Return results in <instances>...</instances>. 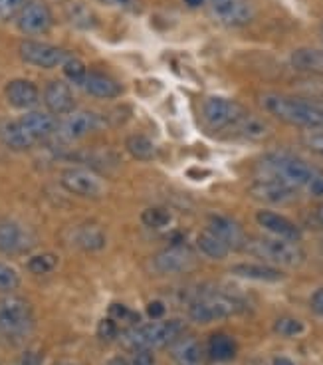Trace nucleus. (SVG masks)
Listing matches in <instances>:
<instances>
[{"label": "nucleus", "mask_w": 323, "mask_h": 365, "mask_svg": "<svg viewBox=\"0 0 323 365\" xmlns=\"http://www.w3.org/2000/svg\"><path fill=\"white\" fill-rule=\"evenodd\" d=\"M58 129V121L50 111H28L26 115L2 123L0 139L2 143L14 151H26L50 135H54Z\"/></svg>", "instance_id": "obj_1"}, {"label": "nucleus", "mask_w": 323, "mask_h": 365, "mask_svg": "<svg viewBox=\"0 0 323 365\" xmlns=\"http://www.w3.org/2000/svg\"><path fill=\"white\" fill-rule=\"evenodd\" d=\"M262 108L287 125L307 129L323 128V103L319 101L282 96V93H264L260 98Z\"/></svg>", "instance_id": "obj_2"}, {"label": "nucleus", "mask_w": 323, "mask_h": 365, "mask_svg": "<svg viewBox=\"0 0 323 365\" xmlns=\"http://www.w3.org/2000/svg\"><path fill=\"white\" fill-rule=\"evenodd\" d=\"M185 331L183 319H166V322H151L143 326H133L120 336L121 344L131 349H157L171 346Z\"/></svg>", "instance_id": "obj_3"}, {"label": "nucleus", "mask_w": 323, "mask_h": 365, "mask_svg": "<svg viewBox=\"0 0 323 365\" xmlns=\"http://www.w3.org/2000/svg\"><path fill=\"white\" fill-rule=\"evenodd\" d=\"M262 171L264 177H272L282 181L292 189H300V187H307V182L314 177V169L312 165L305 163L304 159L290 153H274L268 155L262 163Z\"/></svg>", "instance_id": "obj_4"}, {"label": "nucleus", "mask_w": 323, "mask_h": 365, "mask_svg": "<svg viewBox=\"0 0 323 365\" xmlns=\"http://www.w3.org/2000/svg\"><path fill=\"white\" fill-rule=\"evenodd\" d=\"M246 250L266 262L277 266H300L304 262V250L292 240L284 238H254L246 240Z\"/></svg>", "instance_id": "obj_5"}, {"label": "nucleus", "mask_w": 323, "mask_h": 365, "mask_svg": "<svg viewBox=\"0 0 323 365\" xmlns=\"http://www.w3.org/2000/svg\"><path fill=\"white\" fill-rule=\"evenodd\" d=\"M34 328L32 304L20 296L0 298V331L9 338H24Z\"/></svg>", "instance_id": "obj_6"}, {"label": "nucleus", "mask_w": 323, "mask_h": 365, "mask_svg": "<svg viewBox=\"0 0 323 365\" xmlns=\"http://www.w3.org/2000/svg\"><path fill=\"white\" fill-rule=\"evenodd\" d=\"M240 312V304L226 294L208 292L196 296L189 306V316L198 324H208L214 319H224Z\"/></svg>", "instance_id": "obj_7"}, {"label": "nucleus", "mask_w": 323, "mask_h": 365, "mask_svg": "<svg viewBox=\"0 0 323 365\" xmlns=\"http://www.w3.org/2000/svg\"><path fill=\"white\" fill-rule=\"evenodd\" d=\"M244 115H246V110L240 103L226 100V98H208L203 106V118L206 125L218 131L232 129Z\"/></svg>", "instance_id": "obj_8"}, {"label": "nucleus", "mask_w": 323, "mask_h": 365, "mask_svg": "<svg viewBox=\"0 0 323 365\" xmlns=\"http://www.w3.org/2000/svg\"><path fill=\"white\" fill-rule=\"evenodd\" d=\"M60 182L65 191L78 195V197H85V199H97L105 191V182L102 177L90 169H82V167L65 169L60 177Z\"/></svg>", "instance_id": "obj_9"}, {"label": "nucleus", "mask_w": 323, "mask_h": 365, "mask_svg": "<svg viewBox=\"0 0 323 365\" xmlns=\"http://www.w3.org/2000/svg\"><path fill=\"white\" fill-rule=\"evenodd\" d=\"M103 125H105V119L95 111H72V113H68V118L62 123H58L55 133L62 141L70 143V141H78V139L102 129Z\"/></svg>", "instance_id": "obj_10"}, {"label": "nucleus", "mask_w": 323, "mask_h": 365, "mask_svg": "<svg viewBox=\"0 0 323 365\" xmlns=\"http://www.w3.org/2000/svg\"><path fill=\"white\" fill-rule=\"evenodd\" d=\"M151 264H153V270L159 274H181L194 268L196 258L193 250H189L185 245H173L153 256Z\"/></svg>", "instance_id": "obj_11"}, {"label": "nucleus", "mask_w": 323, "mask_h": 365, "mask_svg": "<svg viewBox=\"0 0 323 365\" xmlns=\"http://www.w3.org/2000/svg\"><path fill=\"white\" fill-rule=\"evenodd\" d=\"M68 52L58 48V46L44 44V42H36V40H24L20 44V58L28 62V64L38 66V68H58L65 62Z\"/></svg>", "instance_id": "obj_12"}, {"label": "nucleus", "mask_w": 323, "mask_h": 365, "mask_svg": "<svg viewBox=\"0 0 323 365\" xmlns=\"http://www.w3.org/2000/svg\"><path fill=\"white\" fill-rule=\"evenodd\" d=\"M16 26H18L20 32H24L28 36L46 34L48 30L52 28V12L48 9L46 2L30 0L26 4V9L18 14Z\"/></svg>", "instance_id": "obj_13"}, {"label": "nucleus", "mask_w": 323, "mask_h": 365, "mask_svg": "<svg viewBox=\"0 0 323 365\" xmlns=\"http://www.w3.org/2000/svg\"><path fill=\"white\" fill-rule=\"evenodd\" d=\"M248 192L252 199L266 202V205H287L296 197V189L287 187L277 179H272V177H262L258 181H254L250 185Z\"/></svg>", "instance_id": "obj_14"}, {"label": "nucleus", "mask_w": 323, "mask_h": 365, "mask_svg": "<svg viewBox=\"0 0 323 365\" xmlns=\"http://www.w3.org/2000/svg\"><path fill=\"white\" fill-rule=\"evenodd\" d=\"M169 351L176 365H206L208 361V354L203 341L185 331L169 346Z\"/></svg>", "instance_id": "obj_15"}, {"label": "nucleus", "mask_w": 323, "mask_h": 365, "mask_svg": "<svg viewBox=\"0 0 323 365\" xmlns=\"http://www.w3.org/2000/svg\"><path fill=\"white\" fill-rule=\"evenodd\" d=\"M216 19L226 26H246L254 19V9L248 0H208Z\"/></svg>", "instance_id": "obj_16"}, {"label": "nucleus", "mask_w": 323, "mask_h": 365, "mask_svg": "<svg viewBox=\"0 0 323 365\" xmlns=\"http://www.w3.org/2000/svg\"><path fill=\"white\" fill-rule=\"evenodd\" d=\"M44 103H46L48 111L52 115H68V113H72L75 108L72 88L65 82L52 80L46 86V90H44Z\"/></svg>", "instance_id": "obj_17"}, {"label": "nucleus", "mask_w": 323, "mask_h": 365, "mask_svg": "<svg viewBox=\"0 0 323 365\" xmlns=\"http://www.w3.org/2000/svg\"><path fill=\"white\" fill-rule=\"evenodd\" d=\"M208 232H213L214 237L221 238L228 248H240L246 245V235H244L240 225L231 217H224V215H213L208 219Z\"/></svg>", "instance_id": "obj_18"}, {"label": "nucleus", "mask_w": 323, "mask_h": 365, "mask_svg": "<svg viewBox=\"0 0 323 365\" xmlns=\"http://www.w3.org/2000/svg\"><path fill=\"white\" fill-rule=\"evenodd\" d=\"M256 222L276 238H284V240H292V242H297L302 238L300 228L292 220H287L286 217L277 215L274 210H258Z\"/></svg>", "instance_id": "obj_19"}, {"label": "nucleus", "mask_w": 323, "mask_h": 365, "mask_svg": "<svg viewBox=\"0 0 323 365\" xmlns=\"http://www.w3.org/2000/svg\"><path fill=\"white\" fill-rule=\"evenodd\" d=\"M4 96L10 106L16 110H32V108H36L38 100H40L38 88L28 80H12L6 83Z\"/></svg>", "instance_id": "obj_20"}, {"label": "nucleus", "mask_w": 323, "mask_h": 365, "mask_svg": "<svg viewBox=\"0 0 323 365\" xmlns=\"http://www.w3.org/2000/svg\"><path fill=\"white\" fill-rule=\"evenodd\" d=\"M30 248V238L24 228L14 220H0V252L18 255Z\"/></svg>", "instance_id": "obj_21"}, {"label": "nucleus", "mask_w": 323, "mask_h": 365, "mask_svg": "<svg viewBox=\"0 0 323 365\" xmlns=\"http://www.w3.org/2000/svg\"><path fill=\"white\" fill-rule=\"evenodd\" d=\"M82 88L93 98H100V100H113L121 93V86L110 76H103V73L88 72L85 80H83Z\"/></svg>", "instance_id": "obj_22"}, {"label": "nucleus", "mask_w": 323, "mask_h": 365, "mask_svg": "<svg viewBox=\"0 0 323 365\" xmlns=\"http://www.w3.org/2000/svg\"><path fill=\"white\" fill-rule=\"evenodd\" d=\"M231 272L244 280H258V282H280L286 278V274L280 268L268 264H238L232 266Z\"/></svg>", "instance_id": "obj_23"}, {"label": "nucleus", "mask_w": 323, "mask_h": 365, "mask_svg": "<svg viewBox=\"0 0 323 365\" xmlns=\"http://www.w3.org/2000/svg\"><path fill=\"white\" fill-rule=\"evenodd\" d=\"M236 351H238L236 341L226 334H213L208 338L206 354H208V359H213V361H218V364L232 361L236 357Z\"/></svg>", "instance_id": "obj_24"}, {"label": "nucleus", "mask_w": 323, "mask_h": 365, "mask_svg": "<svg viewBox=\"0 0 323 365\" xmlns=\"http://www.w3.org/2000/svg\"><path fill=\"white\" fill-rule=\"evenodd\" d=\"M234 133H238L244 139H250V141H262L266 139L272 133V128L268 125V121H264L262 118H256V115H250L246 113L244 118L238 119V123L232 128Z\"/></svg>", "instance_id": "obj_25"}, {"label": "nucleus", "mask_w": 323, "mask_h": 365, "mask_svg": "<svg viewBox=\"0 0 323 365\" xmlns=\"http://www.w3.org/2000/svg\"><path fill=\"white\" fill-rule=\"evenodd\" d=\"M105 232L95 225H82L74 230L75 247L82 250H102L105 247Z\"/></svg>", "instance_id": "obj_26"}, {"label": "nucleus", "mask_w": 323, "mask_h": 365, "mask_svg": "<svg viewBox=\"0 0 323 365\" xmlns=\"http://www.w3.org/2000/svg\"><path fill=\"white\" fill-rule=\"evenodd\" d=\"M292 64L302 72L323 73V52L315 48H302L292 54Z\"/></svg>", "instance_id": "obj_27"}, {"label": "nucleus", "mask_w": 323, "mask_h": 365, "mask_svg": "<svg viewBox=\"0 0 323 365\" xmlns=\"http://www.w3.org/2000/svg\"><path fill=\"white\" fill-rule=\"evenodd\" d=\"M196 247L198 250L203 252L204 256H208V258H213V260H222V258H226L228 252H231V248L226 247L224 242H222L221 238H216L213 232H201L198 237H196Z\"/></svg>", "instance_id": "obj_28"}, {"label": "nucleus", "mask_w": 323, "mask_h": 365, "mask_svg": "<svg viewBox=\"0 0 323 365\" xmlns=\"http://www.w3.org/2000/svg\"><path fill=\"white\" fill-rule=\"evenodd\" d=\"M125 149L129 151L131 157H135L139 161H151L155 157V145H153V141L147 135H141V133L127 137Z\"/></svg>", "instance_id": "obj_29"}, {"label": "nucleus", "mask_w": 323, "mask_h": 365, "mask_svg": "<svg viewBox=\"0 0 323 365\" xmlns=\"http://www.w3.org/2000/svg\"><path fill=\"white\" fill-rule=\"evenodd\" d=\"M55 266H58V256L50 255V252L32 256V258L28 260V270L32 274H36V276L52 272Z\"/></svg>", "instance_id": "obj_30"}, {"label": "nucleus", "mask_w": 323, "mask_h": 365, "mask_svg": "<svg viewBox=\"0 0 323 365\" xmlns=\"http://www.w3.org/2000/svg\"><path fill=\"white\" fill-rule=\"evenodd\" d=\"M62 68H64L65 78H68L72 83H75V86H80V88H82L83 80H85V76H88V68H85L78 58H74V56H68V58H65V62L62 64Z\"/></svg>", "instance_id": "obj_31"}, {"label": "nucleus", "mask_w": 323, "mask_h": 365, "mask_svg": "<svg viewBox=\"0 0 323 365\" xmlns=\"http://www.w3.org/2000/svg\"><path fill=\"white\" fill-rule=\"evenodd\" d=\"M141 220H143V225L149 228H163L169 225L171 215H169L165 209H161V207H151V209L143 210Z\"/></svg>", "instance_id": "obj_32"}, {"label": "nucleus", "mask_w": 323, "mask_h": 365, "mask_svg": "<svg viewBox=\"0 0 323 365\" xmlns=\"http://www.w3.org/2000/svg\"><path fill=\"white\" fill-rule=\"evenodd\" d=\"M30 0H0V22H10L18 19V14L26 9Z\"/></svg>", "instance_id": "obj_33"}, {"label": "nucleus", "mask_w": 323, "mask_h": 365, "mask_svg": "<svg viewBox=\"0 0 323 365\" xmlns=\"http://www.w3.org/2000/svg\"><path fill=\"white\" fill-rule=\"evenodd\" d=\"M20 286V276L14 268L0 262V292H12Z\"/></svg>", "instance_id": "obj_34"}, {"label": "nucleus", "mask_w": 323, "mask_h": 365, "mask_svg": "<svg viewBox=\"0 0 323 365\" xmlns=\"http://www.w3.org/2000/svg\"><path fill=\"white\" fill-rule=\"evenodd\" d=\"M276 331L280 336L294 338V336H300L304 331V324L296 318H280L276 322Z\"/></svg>", "instance_id": "obj_35"}, {"label": "nucleus", "mask_w": 323, "mask_h": 365, "mask_svg": "<svg viewBox=\"0 0 323 365\" xmlns=\"http://www.w3.org/2000/svg\"><path fill=\"white\" fill-rule=\"evenodd\" d=\"M120 336V326H117V322L113 318H105L100 322V326H97V338L102 339V341H111V339H115Z\"/></svg>", "instance_id": "obj_36"}, {"label": "nucleus", "mask_w": 323, "mask_h": 365, "mask_svg": "<svg viewBox=\"0 0 323 365\" xmlns=\"http://www.w3.org/2000/svg\"><path fill=\"white\" fill-rule=\"evenodd\" d=\"M70 12H72V22H74L75 26H92L90 22H93V16L90 10H85V6H75V9H72Z\"/></svg>", "instance_id": "obj_37"}, {"label": "nucleus", "mask_w": 323, "mask_h": 365, "mask_svg": "<svg viewBox=\"0 0 323 365\" xmlns=\"http://www.w3.org/2000/svg\"><path fill=\"white\" fill-rule=\"evenodd\" d=\"M131 365H155L153 349H137V351H133Z\"/></svg>", "instance_id": "obj_38"}, {"label": "nucleus", "mask_w": 323, "mask_h": 365, "mask_svg": "<svg viewBox=\"0 0 323 365\" xmlns=\"http://www.w3.org/2000/svg\"><path fill=\"white\" fill-rule=\"evenodd\" d=\"M307 189H309V192H312L314 197L322 199L323 197V173H314L312 181L307 182Z\"/></svg>", "instance_id": "obj_39"}, {"label": "nucleus", "mask_w": 323, "mask_h": 365, "mask_svg": "<svg viewBox=\"0 0 323 365\" xmlns=\"http://www.w3.org/2000/svg\"><path fill=\"white\" fill-rule=\"evenodd\" d=\"M305 145L309 147L312 151H315L317 155L323 157V133H314L305 139Z\"/></svg>", "instance_id": "obj_40"}, {"label": "nucleus", "mask_w": 323, "mask_h": 365, "mask_svg": "<svg viewBox=\"0 0 323 365\" xmlns=\"http://www.w3.org/2000/svg\"><path fill=\"white\" fill-rule=\"evenodd\" d=\"M18 365H42V356L38 351H24L20 356Z\"/></svg>", "instance_id": "obj_41"}, {"label": "nucleus", "mask_w": 323, "mask_h": 365, "mask_svg": "<svg viewBox=\"0 0 323 365\" xmlns=\"http://www.w3.org/2000/svg\"><path fill=\"white\" fill-rule=\"evenodd\" d=\"M147 314H149V318H153V319H157V318H163L165 316V304L163 302H151L147 306Z\"/></svg>", "instance_id": "obj_42"}, {"label": "nucleus", "mask_w": 323, "mask_h": 365, "mask_svg": "<svg viewBox=\"0 0 323 365\" xmlns=\"http://www.w3.org/2000/svg\"><path fill=\"white\" fill-rule=\"evenodd\" d=\"M110 316L113 319H115V322H117V319L131 318L133 314H131V312L127 310L125 306H121V304H113V306H111V308H110Z\"/></svg>", "instance_id": "obj_43"}, {"label": "nucleus", "mask_w": 323, "mask_h": 365, "mask_svg": "<svg viewBox=\"0 0 323 365\" xmlns=\"http://www.w3.org/2000/svg\"><path fill=\"white\" fill-rule=\"evenodd\" d=\"M312 308H314L315 314H319L323 318V288L312 296Z\"/></svg>", "instance_id": "obj_44"}, {"label": "nucleus", "mask_w": 323, "mask_h": 365, "mask_svg": "<svg viewBox=\"0 0 323 365\" xmlns=\"http://www.w3.org/2000/svg\"><path fill=\"white\" fill-rule=\"evenodd\" d=\"M103 4H110V6H117V9H127L131 6L133 0H102Z\"/></svg>", "instance_id": "obj_45"}, {"label": "nucleus", "mask_w": 323, "mask_h": 365, "mask_svg": "<svg viewBox=\"0 0 323 365\" xmlns=\"http://www.w3.org/2000/svg\"><path fill=\"white\" fill-rule=\"evenodd\" d=\"M274 365H294V361H292V359H287V357H284V356H277V357H274Z\"/></svg>", "instance_id": "obj_46"}, {"label": "nucleus", "mask_w": 323, "mask_h": 365, "mask_svg": "<svg viewBox=\"0 0 323 365\" xmlns=\"http://www.w3.org/2000/svg\"><path fill=\"white\" fill-rule=\"evenodd\" d=\"M185 2L189 4V6H191V9H198V6L203 4L204 0H185Z\"/></svg>", "instance_id": "obj_47"}, {"label": "nucleus", "mask_w": 323, "mask_h": 365, "mask_svg": "<svg viewBox=\"0 0 323 365\" xmlns=\"http://www.w3.org/2000/svg\"><path fill=\"white\" fill-rule=\"evenodd\" d=\"M110 365H129V364H127V361H125L123 357H115V359H111Z\"/></svg>", "instance_id": "obj_48"}, {"label": "nucleus", "mask_w": 323, "mask_h": 365, "mask_svg": "<svg viewBox=\"0 0 323 365\" xmlns=\"http://www.w3.org/2000/svg\"><path fill=\"white\" fill-rule=\"evenodd\" d=\"M315 217H317V220H319V222L323 225V205H319V207H317V210H315Z\"/></svg>", "instance_id": "obj_49"}, {"label": "nucleus", "mask_w": 323, "mask_h": 365, "mask_svg": "<svg viewBox=\"0 0 323 365\" xmlns=\"http://www.w3.org/2000/svg\"><path fill=\"white\" fill-rule=\"evenodd\" d=\"M55 365H72V364H55Z\"/></svg>", "instance_id": "obj_50"}]
</instances>
